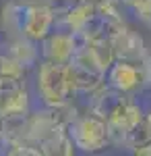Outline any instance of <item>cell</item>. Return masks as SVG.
Listing matches in <instances>:
<instances>
[{
  "label": "cell",
  "mask_w": 151,
  "mask_h": 156,
  "mask_svg": "<svg viewBox=\"0 0 151 156\" xmlns=\"http://www.w3.org/2000/svg\"><path fill=\"white\" fill-rule=\"evenodd\" d=\"M31 110V94L27 85L0 90V117L25 115Z\"/></svg>",
  "instance_id": "8"
},
{
  "label": "cell",
  "mask_w": 151,
  "mask_h": 156,
  "mask_svg": "<svg viewBox=\"0 0 151 156\" xmlns=\"http://www.w3.org/2000/svg\"><path fill=\"white\" fill-rule=\"evenodd\" d=\"M112 40V46H114V54L116 58L122 60H137L141 62L143 56L147 54V46H145V40L139 31H135L133 27H128L126 23L120 25L114 29V34L110 36Z\"/></svg>",
  "instance_id": "7"
},
{
  "label": "cell",
  "mask_w": 151,
  "mask_h": 156,
  "mask_svg": "<svg viewBox=\"0 0 151 156\" xmlns=\"http://www.w3.org/2000/svg\"><path fill=\"white\" fill-rule=\"evenodd\" d=\"M145 121H147V125H149V129H151V108L145 112Z\"/></svg>",
  "instance_id": "17"
},
{
  "label": "cell",
  "mask_w": 151,
  "mask_h": 156,
  "mask_svg": "<svg viewBox=\"0 0 151 156\" xmlns=\"http://www.w3.org/2000/svg\"><path fill=\"white\" fill-rule=\"evenodd\" d=\"M141 67H143V77H145V90H151V52L149 50L141 60Z\"/></svg>",
  "instance_id": "15"
},
{
  "label": "cell",
  "mask_w": 151,
  "mask_h": 156,
  "mask_svg": "<svg viewBox=\"0 0 151 156\" xmlns=\"http://www.w3.org/2000/svg\"><path fill=\"white\" fill-rule=\"evenodd\" d=\"M106 83L128 96L141 94L145 90V77H143L141 62L116 58L112 62V67L106 71Z\"/></svg>",
  "instance_id": "6"
},
{
  "label": "cell",
  "mask_w": 151,
  "mask_h": 156,
  "mask_svg": "<svg viewBox=\"0 0 151 156\" xmlns=\"http://www.w3.org/2000/svg\"><path fill=\"white\" fill-rule=\"evenodd\" d=\"M35 90L44 106H62L72 100V87L69 79V65H56L50 60L37 62Z\"/></svg>",
  "instance_id": "2"
},
{
  "label": "cell",
  "mask_w": 151,
  "mask_h": 156,
  "mask_svg": "<svg viewBox=\"0 0 151 156\" xmlns=\"http://www.w3.org/2000/svg\"><path fill=\"white\" fill-rule=\"evenodd\" d=\"M25 137H27V112L0 117V146L2 148L23 142Z\"/></svg>",
  "instance_id": "11"
},
{
  "label": "cell",
  "mask_w": 151,
  "mask_h": 156,
  "mask_svg": "<svg viewBox=\"0 0 151 156\" xmlns=\"http://www.w3.org/2000/svg\"><path fill=\"white\" fill-rule=\"evenodd\" d=\"M4 152H6V154H11V156H39V154H42V152H39V148L33 146L31 142H27V140L17 142V144L4 148Z\"/></svg>",
  "instance_id": "12"
},
{
  "label": "cell",
  "mask_w": 151,
  "mask_h": 156,
  "mask_svg": "<svg viewBox=\"0 0 151 156\" xmlns=\"http://www.w3.org/2000/svg\"><path fill=\"white\" fill-rule=\"evenodd\" d=\"M27 71L29 69L19 60L8 56L6 52H0V90L27 85Z\"/></svg>",
  "instance_id": "10"
},
{
  "label": "cell",
  "mask_w": 151,
  "mask_h": 156,
  "mask_svg": "<svg viewBox=\"0 0 151 156\" xmlns=\"http://www.w3.org/2000/svg\"><path fill=\"white\" fill-rule=\"evenodd\" d=\"M70 140L79 152L93 154V152H102L104 148L110 146V131H108V123L99 115H95L91 110L79 112L66 127Z\"/></svg>",
  "instance_id": "3"
},
{
  "label": "cell",
  "mask_w": 151,
  "mask_h": 156,
  "mask_svg": "<svg viewBox=\"0 0 151 156\" xmlns=\"http://www.w3.org/2000/svg\"><path fill=\"white\" fill-rule=\"evenodd\" d=\"M2 52H6L8 56H12L15 60H19L21 65H25L27 69H31L33 65L39 62V48L37 44L27 40L23 36H8V40L2 44Z\"/></svg>",
  "instance_id": "9"
},
{
  "label": "cell",
  "mask_w": 151,
  "mask_h": 156,
  "mask_svg": "<svg viewBox=\"0 0 151 156\" xmlns=\"http://www.w3.org/2000/svg\"><path fill=\"white\" fill-rule=\"evenodd\" d=\"M0 148H2V146H0Z\"/></svg>",
  "instance_id": "18"
},
{
  "label": "cell",
  "mask_w": 151,
  "mask_h": 156,
  "mask_svg": "<svg viewBox=\"0 0 151 156\" xmlns=\"http://www.w3.org/2000/svg\"><path fill=\"white\" fill-rule=\"evenodd\" d=\"M133 12H135V17H137L143 25L151 27V0H149V2H145V4L139 6V9H135Z\"/></svg>",
  "instance_id": "14"
},
{
  "label": "cell",
  "mask_w": 151,
  "mask_h": 156,
  "mask_svg": "<svg viewBox=\"0 0 151 156\" xmlns=\"http://www.w3.org/2000/svg\"><path fill=\"white\" fill-rule=\"evenodd\" d=\"M135 154H139V156H151V142H149V144H145V146H141V148H137V150H135Z\"/></svg>",
  "instance_id": "16"
},
{
  "label": "cell",
  "mask_w": 151,
  "mask_h": 156,
  "mask_svg": "<svg viewBox=\"0 0 151 156\" xmlns=\"http://www.w3.org/2000/svg\"><path fill=\"white\" fill-rule=\"evenodd\" d=\"M143 117H145V108L139 102V98L137 96H124V100L106 119L108 131H110V146L124 148V142H126L128 133L143 121Z\"/></svg>",
  "instance_id": "4"
},
{
  "label": "cell",
  "mask_w": 151,
  "mask_h": 156,
  "mask_svg": "<svg viewBox=\"0 0 151 156\" xmlns=\"http://www.w3.org/2000/svg\"><path fill=\"white\" fill-rule=\"evenodd\" d=\"M83 42L77 34H72L64 27H56L39 42V54L42 60H50L56 65H69L77 48H81Z\"/></svg>",
  "instance_id": "5"
},
{
  "label": "cell",
  "mask_w": 151,
  "mask_h": 156,
  "mask_svg": "<svg viewBox=\"0 0 151 156\" xmlns=\"http://www.w3.org/2000/svg\"><path fill=\"white\" fill-rule=\"evenodd\" d=\"M42 2H46L48 6H52L56 15H64L66 11H70L72 6H77L83 0H42Z\"/></svg>",
  "instance_id": "13"
},
{
  "label": "cell",
  "mask_w": 151,
  "mask_h": 156,
  "mask_svg": "<svg viewBox=\"0 0 151 156\" xmlns=\"http://www.w3.org/2000/svg\"><path fill=\"white\" fill-rule=\"evenodd\" d=\"M2 27L8 36L39 44L56 27V12L42 0H8L2 6Z\"/></svg>",
  "instance_id": "1"
}]
</instances>
